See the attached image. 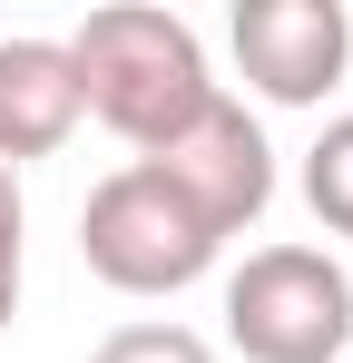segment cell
I'll return each mask as SVG.
<instances>
[{
  "instance_id": "obj_8",
  "label": "cell",
  "mask_w": 353,
  "mask_h": 363,
  "mask_svg": "<svg viewBox=\"0 0 353 363\" xmlns=\"http://www.w3.org/2000/svg\"><path fill=\"white\" fill-rule=\"evenodd\" d=\"M89 363H216V354H206V334H186V324H118Z\"/></svg>"
},
{
  "instance_id": "obj_6",
  "label": "cell",
  "mask_w": 353,
  "mask_h": 363,
  "mask_svg": "<svg viewBox=\"0 0 353 363\" xmlns=\"http://www.w3.org/2000/svg\"><path fill=\"white\" fill-rule=\"evenodd\" d=\"M89 118L79 108V69H69V40H0V167H30V157H59L69 128Z\"/></svg>"
},
{
  "instance_id": "obj_2",
  "label": "cell",
  "mask_w": 353,
  "mask_h": 363,
  "mask_svg": "<svg viewBox=\"0 0 353 363\" xmlns=\"http://www.w3.org/2000/svg\"><path fill=\"white\" fill-rule=\"evenodd\" d=\"M79 255H89V275L118 285V295H176V285H196V275L226 255V236H216L147 157H128V167H108V177L89 186Z\"/></svg>"
},
{
  "instance_id": "obj_9",
  "label": "cell",
  "mask_w": 353,
  "mask_h": 363,
  "mask_svg": "<svg viewBox=\"0 0 353 363\" xmlns=\"http://www.w3.org/2000/svg\"><path fill=\"white\" fill-rule=\"evenodd\" d=\"M20 177L0 167V334H10V314H20Z\"/></svg>"
},
{
  "instance_id": "obj_5",
  "label": "cell",
  "mask_w": 353,
  "mask_h": 363,
  "mask_svg": "<svg viewBox=\"0 0 353 363\" xmlns=\"http://www.w3.org/2000/svg\"><path fill=\"white\" fill-rule=\"evenodd\" d=\"M226 40H235V69L265 108H314L353 60L344 0H235Z\"/></svg>"
},
{
  "instance_id": "obj_4",
  "label": "cell",
  "mask_w": 353,
  "mask_h": 363,
  "mask_svg": "<svg viewBox=\"0 0 353 363\" xmlns=\"http://www.w3.org/2000/svg\"><path fill=\"white\" fill-rule=\"evenodd\" d=\"M147 167H157L216 236H245V226L275 206V147H265V128L245 118V99H226V89L196 108V128H176Z\"/></svg>"
},
{
  "instance_id": "obj_7",
  "label": "cell",
  "mask_w": 353,
  "mask_h": 363,
  "mask_svg": "<svg viewBox=\"0 0 353 363\" xmlns=\"http://www.w3.org/2000/svg\"><path fill=\"white\" fill-rule=\"evenodd\" d=\"M304 206L324 236H353V108L324 118V138L304 147Z\"/></svg>"
},
{
  "instance_id": "obj_3",
  "label": "cell",
  "mask_w": 353,
  "mask_h": 363,
  "mask_svg": "<svg viewBox=\"0 0 353 363\" xmlns=\"http://www.w3.org/2000/svg\"><path fill=\"white\" fill-rule=\"evenodd\" d=\"M226 344L245 363H344L353 275L324 245H255L226 275Z\"/></svg>"
},
{
  "instance_id": "obj_1",
  "label": "cell",
  "mask_w": 353,
  "mask_h": 363,
  "mask_svg": "<svg viewBox=\"0 0 353 363\" xmlns=\"http://www.w3.org/2000/svg\"><path fill=\"white\" fill-rule=\"evenodd\" d=\"M69 69H79V108L99 128H118L138 157H157L176 128H196V108L216 99L206 79V40L176 20V10H147V0H108L69 30Z\"/></svg>"
}]
</instances>
